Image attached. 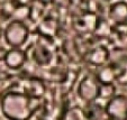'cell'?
<instances>
[{
  "mask_svg": "<svg viewBox=\"0 0 127 120\" xmlns=\"http://www.w3.org/2000/svg\"><path fill=\"white\" fill-rule=\"evenodd\" d=\"M39 99L29 98L22 91H8L0 100V110L8 120H31L38 110Z\"/></svg>",
  "mask_w": 127,
  "mask_h": 120,
  "instance_id": "6da1fadb",
  "label": "cell"
},
{
  "mask_svg": "<svg viewBox=\"0 0 127 120\" xmlns=\"http://www.w3.org/2000/svg\"><path fill=\"white\" fill-rule=\"evenodd\" d=\"M101 19L102 17L100 15L90 10L73 12L71 26L79 36H92L96 33Z\"/></svg>",
  "mask_w": 127,
  "mask_h": 120,
  "instance_id": "7a4b0ae2",
  "label": "cell"
},
{
  "mask_svg": "<svg viewBox=\"0 0 127 120\" xmlns=\"http://www.w3.org/2000/svg\"><path fill=\"white\" fill-rule=\"evenodd\" d=\"M29 27L25 22L9 20L2 31V37L10 48H22L29 39Z\"/></svg>",
  "mask_w": 127,
  "mask_h": 120,
  "instance_id": "3957f363",
  "label": "cell"
},
{
  "mask_svg": "<svg viewBox=\"0 0 127 120\" xmlns=\"http://www.w3.org/2000/svg\"><path fill=\"white\" fill-rule=\"evenodd\" d=\"M99 88H100V83L96 79V76L87 74L80 80L78 84V96L86 103L95 102L99 99Z\"/></svg>",
  "mask_w": 127,
  "mask_h": 120,
  "instance_id": "277c9868",
  "label": "cell"
},
{
  "mask_svg": "<svg viewBox=\"0 0 127 120\" xmlns=\"http://www.w3.org/2000/svg\"><path fill=\"white\" fill-rule=\"evenodd\" d=\"M110 49L105 44H95L83 55V60L90 66L102 67L110 62Z\"/></svg>",
  "mask_w": 127,
  "mask_h": 120,
  "instance_id": "5b68a950",
  "label": "cell"
},
{
  "mask_svg": "<svg viewBox=\"0 0 127 120\" xmlns=\"http://www.w3.org/2000/svg\"><path fill=\"white\" fill-rule=\"evenodd\" d=\"M106 117L110 120H127V96L116 94L105 106Z\"/></svg>",
  "mask_w": 127,
  "mask_h": 120,
  "instance_id": "8992f818",
  "label": "cell"
},
{
  "mask_svg": "<svg viewBox=\"0 0 127 120\" xmlns=\"http://www.w3.org/2000/svg\"><path fill=\"white\" fill-rule=\"evenodd\" d=\"M107 20L113 26L127 24V1L117 0L108 5Z\"/></svg>",
  "mask_w": 127,
  "mask_h": 120,
  "instance_id": "52a82bcc",
  "label": "cell"
},
{
  "mask_svg": "<svg viewBox=\"0 0 127 120\" xmlns=\"http://www.w3.org/2000/svg\"><path fill=\"white\" fill-rule=\"evenodd\" d=\"M61 29H62V23H60L58 19L52 18L50 16H46L36 25V34L37 35L54 39L59 37Z\"/></svg>",
  "mask_w": 127,
  "mask_h": 120,
  "instance_id": "ba28073f",
  "label": "cell"
},
{
  "mask_svg": "<svg viewBox=\"0 0 127 120\" xmlns=\"http://www.w3.org/2000/svg\"><path fill=\"white\" fill-rule=\"evenodd\" d=\"M3 63L11 71L20 70L27 61V54L22 48H10L3 54Z\"/></svg>",
  "mask_w": 127,
  "mask_h": 120,
  "instance_id": "9c48e42d",
  "label": "cell"
},
{
  "mask_svg": "<svg viewBox=\"0 0 127 120\" xmlns=\"http://www.w3.org/2000/svg\"><path fill=\"white\" fill-rule=\"evenodd\" d=\"M25 94L33 99H39L41 100L46 93V85L43 80L32 77L24 82L23 91Z\"/></svg>",
  "mask_w": 127,
  "mask_h": 120,
  "instance_id": "30bf717a",
  "label": "cell"
},
{
  "mask_svg": "<svg viewBox=\"0 0 127 120\" xmlns=\"http://www.w3.org/2000/svg\"><path fill=\"white\" fill-rule=\"evenodd\" d=\"M120 66L114 64V63L109 62L107 65L102 67H99L98 71L96 73V79L100 84H106V83H115L117 73L119 71Z\"/></svg>",
  "mask_w": 127,
  "mask_h": 120,
  "instance_id": "8fae6325",
  "label": "cell"
},
{
  "mask_svg": "<svg viewBox=\"0 0 127 120\" xmlns=\"http://www.w3.org/2000/svg\"><path fill=\"white\" fill-rule=\"evenodd\" d=\"M82 110L86 120H105L107 118L105 113V107H102L97 101L87 103Z\"/></svg>",
  "mask_w": 127,
  "mask_h": 120,
  "instance_id": "7c38bea8",
  "label": "cell"
},
{
  "mask_svg": "<svg viewBox=\"0 0 127 120\" xmlns=\"http://www.w3.org/2000/svg\"><path fill=\"white\" fill-rule=\"evenodd\" d=\"M29 11H28V19L33 22L34 24H38L43 18H45L47 15V6L43 5V3L33 0V2L28 5Z\"/></svg>",
  "mask_w": 127,
  "mask_h": 120,
  "instance_id": "4fadbf2b",
  "label": "cell"
},
{
  "mask_svg": "<svg viewBox=\"0 0 127 120\" xmlns=\"http://www.w3.org/2000/svg\"><path fill=\"white\" fill-rule=\"evenodd\" d=\"M115 96H116L115 83L100 84V88H99V99H102V100L108 101Z\"/></svg>",
  "mask_w": 127,
  "mask_h": 120,
  "instance_id": "5bb4252c",
  "label": "cell"
},
{
  "mask_svg": "<svg viewBox=\"0 0 127 120\" xmlns=\"http://www.w3.org/2000/svg\"><path fill=\"white\" fill-rule=\"evenodd\" d=\"M64 120H86L83 110L80 107H72L65 112Z\"/></svg>",
  "mask_w": 127,
  "mask_h": 120,
  "instance_id": "9a60e30c",
  "label": "cell"
},
{
  "mask_svg": "<svg viewBox=\"0 0 127 120\" xmlns=\"http://www.w3.org/2000/svg\"><path fill=\"white\" fill-rule=\"evenodd\" d=\"M91 0H69V5L71 8L74 9L73 12H79L89 10Z\"/></svg>",
  "mask_w": 127,
  "mask_h": 120,
  "instance_id": "2e32d148",
  "label": "cell"
},
{
  "mask_svg": "<svg viewBox=\"0 0 127 120\" xmlns=\"http://www.w3.org/2000/svg\"><path fill=\"white\" fill-rule=\"evenodd\" d=\"M115 82L119 85H127V67H120Z\"/></svg>",
  "mask_w": 127,
  "mask_h": 120,
  "instance_id": "e0dca14e",
  "label": "cell"
},
{
  "mask_svg": "<svg viewBox=\"0 0 127 120\" xmlns=\"http://www.w3.org/2000/svg\"><path fill=\"white\" fill-rule=\"evenodd\" d=\"M36 1H38V2L43 3V5L45 6H51V5H54V3L58 2V0H36Z\"/></svg>",
  "mask_w": 127,
  "mask_h": 120,
  "instance_id": "ac0fdd59",
  "label": "cell"
},
{
  "mask_svg": "<svg viewBox=\"0 0 127 120\" xmlns=\"http://www.w3.org/2000/svg\"><path fill=\"white\" fill-rule=\"evenodd\" d=\"M37 120H46V119H37Z\"/></svg>",
  "mask_w": 127,
  "mask_h": 120,
  "instance_id": "d6986e66",
  "label": "cell"
},
{
  "mask_svg": "<svg viewBox=\"0 0 127 120\" xmlns=\"http://www.w3.org/2000/svg\"><path fill=\"white\" fill-rule=\"evenodd\" d=\"M105 120H110V119H108V118H106V119Z\"/></svg>",
  "mask_w": 127,
  "mask_h": 120,
  "instance_id": "ffe728a7",
  "label": "cell"
}]
</instances>
